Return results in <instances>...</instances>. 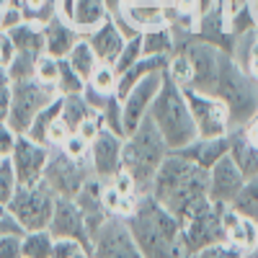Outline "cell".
Listing matches in <instances>:
<instances>
[{
  "label": "cell",
  "instance_id": "cell-1",
  "mask_svg": "<svg viewBox=\"0 0 258 258\" xmlns=\"http://www.w3.org/2000/svg\"><path fill=\"white\" fill-rule=\"evenodd\" d=\"M126 225L142 258H191L183 243L181 220L168 212L153 194H142Z\"/></svg>",
  "mask_w": 258,
  "mask_h": 258
},
{
  "label": "cell",
  "instance_id": "cell-2",
  "mask_svg": "<svg viewBox=\"0 0 258 258\" xmlns=\"http://www.w3.org/2000/svg\"><path fill=\"white\" fill-rule=\"evenodd\" d=\"M207 170L199 168L194 160H188L181 153H170L165 163L160 165L158 176L150 186V194L181 220L183 214L197 207L199 202L209 199L207 188Z\"/></svg>",
  "mask_w": 258,
  "mask_h": 258
},
{
  "label": "cell",
  "instance_id": "cell-3",
  "mask_svg": "<svg viewBox=\"0 0 258 258\" xmlns=\"http://www.w3.org/2000/svg\"><path fill=\"white\" fill-rule=\"evenodd\" d=\"M170 155V147L165 145L158 126L150 121V116L124 137V150H121V170H126L132 181L137 183L140 194H150L155 176L165 158Z\"/></svg>",
  "mask_w": 258,
  "mask_h": 258
},
{
  "label": "cell",
  "instance_id": "cell-4",
  "mask_svg": "<svg viewBox=\"0 0 258 258\" xmlns=\"http://www.w3.org/2000/svg\"><path fill=\"white\" fill-rule=\"evenodd\" d=\"M147 116H150V121L158 126V132L163 135L165 145L170 147V153L183 150L186 145H191L194 140L199 137L183 88H178V85L170 80L168 75L163 78V88L155 96Z\"/></svg>",
  "mask_w": 258,
  "mask_h": 258
},
{
  "label": "cell",
  "instance_id": "cell-5",
  "mask_svg": "<svg viewBox=\"0 0 258 258\" xmlns=\"http://www.w3.org/2000/svg\"><path fill=\"white\" fill-rule=\"evenodd\" d=\"M209 93L227 103L230 116H232V129L243 126L248 119L258 114V80L250 78L230 54L222 57V64Z\"/></svg>",
  "mask_w": 258,
  "mask_h": 258
},
{
  "label": "cell",
  "instance_id": "cell-6",
  "mask_svg": "<svg viewBox=\"0 0 258 258\" xmlns=\"http://www.w3.org/2000/svg\"><path fill=\"white\" fill-rule=\"evenodd\" d=\"M54 98H59L54 85L39 83L36 78L11 83V114H8L6 124L16 135H26L31 121L44 111Z\"/></svg>",
  "mask_w": 258,
  "mask_h": 258
},
{
  "label": "cell",
  "instance_id": "cell-7",
  "mask_svg": "<svg viewBox=\"0 0 258 258\" xmlns=\"http://www.w3.org/2000/svg\"><path fill=\"white\" fill-rule=\"evenodd\" d=\"M57 207V194L41 181L34 186H18L6 209L18 220V225L26 232L34 230H49L52 214Z\"/></svg>",
  "mask_w": 258,
  "mask_h": 258
},
{
  "label": "cell",
  "instance_id": "cell-8",
  "mask_svg": "<svg viewBox=\"0 0 258 258\" xmlns=\"http://www.w3.org/2000/svg\"><path fill=\"white\" fill-rule=\"evenodd\" d=\"M225 204H217L212 199L199 202L197 207H191L183 217H181V230H183V243L188 255L197 250L212 245V243H222L225 240V227H222V214Z\"/></svg>",
  "mask_w": 258,
  "mask_h": 258
},
{
  "label": "cell",
  "instance_id": "cell-9",
  "mask_svg": "<svg viewBox=\"0 0 258 258\" xmlns=\"http://www.w3.org/2000/svg\"><path fill=\"white\" fill-rule=\"evenodd\" d=\"M93 176L91 160H75L70 155H64L59 147H49V160L44 168V181L57 199H75L83 183Z\"/></svg>",
  "mask_w": 258,
  "mask_h": 258
},
{
  "label": "cell",
  "instance_id": "cell-10",
  "mask_svg": "<svg viewBox=\"0 0 258 258\" xmlns=\"http://www.w3.org/2000/svg\"><path fill=\"white\" fill-rule=\"evenodd\" d=\"M186 101L194 116V124H197V135L204 140H217V137H230L232 132V116L227 103L212 93L204 91H194L186 88Z\"/></svg>",
  "mask_w": 258,
  "mask_h": 258
},
{
  "label": "cell",
  "instance_id": "cell-11",
  "mask_svg": "<svg viewBox=\"0 0 258 258\" xmlns=\"http://www.w3.org/2000/svg\"><path fill=\"white\" fill-rule=\"evenodd\" d=\"M91 255L93 258H142L126 220L109 217L91 238Z\"/></svg>",
  "mask_w": 258,
  "mask_h": 258
},
{
  "label": "cell",
  "instance_id": "cell-12",
  "mask_svg": "<svg viewBox=\"0 0 258 258\" xmlns=\"http://www.w3.org/2000/svg\"><path fill=\"white\" fill-rule=\"evenodd\" d=\"M163 78H165V70L147 75L145 80H140L135 85V88H129L126 96L121 98V116H124V132L126 135L135 132V129L147 119L150 106H153L155 96L163 88Z\"/></svg>",
  "mask_w": 258,
  "mask_h": 258
},
{
  "label": "cell",
  "instance_id": "cell-13",
  "mask_svg": "<svg viewBox=\"0 0 258 258\" xmlns=\"http://www.w3.org/2000/svg\"><path fill=\"white\" fill-rule=\"evenodd\" d=\"M11 160H13L16 176H18V186L41 183L47 160H49V147L41 145V142H34L29 135H18L16 145H13V153H11Z\"/></svg>",
  "mask_w": 258,
  "mask_h": 258
},
{
  "label": "cell",
  "instance_id": "cell-14",
  "mask_svg": "<svg viewBox=\"0 0 258 258\" xmlns=\"http://www.w3.org/2000/svg\"><path fill=\"white\" fill-rule=\"evenodd\" d=\"M54 16L64 18L80 36L93 34L111 18L106 0H54Z\"/></svg>",
  "mask_w": 258,
  "mask_h": 258
},
{
  "label": "cell",
  "instance_id": "cell-15",
  "mask_svg": "<svg viewBox=\"0 0 258 258\" xmlns=\"http://www.w3.org/2000/svg\"><path fill=\"white\" fill-rule=\"evenodd\" d=\"M245 176L243 170L238 168V163H235L230 158V153L225 158H220L217 163H214L209 170H207V188H209V199L217 202V204H225L230 207L235 202V197L240 194V188L245 186Z\"/></svg>",
  "mask_w": 258,
  "mask_h": 258
},
{
  "label": "cell",
  "instance_id": "cell-16",
  "mask_svg": "<svg viewBox=\"0 0 258 258\" xmlns=\"http://www.w3.org/2000/svg\"><path fill=\"white\" fill-rule=\"evenodd\" d=\"M121 150H124V137L111 132V129H103V132L91 142V168L93 176L109 183L119 170H121Z\"/></svg>",
  "mask_w": 258,
  "mask_h": 258
},
{
  "label": "cell",
  "instance_id": "cell-17",
  "mask_svg": "<svg viewBox=\"0 0 258 258\" xmlns=\"http://www.w3.org/2000/svg\"><path fill=\"white\" fill-rule=\"evenodd\" d=\"M49 232L54 240H78L91 248L88 225H85V217H83L80 207L75 204V199H57L52 222H49Z\"/></svg>",
  "mask_w": 258,
  "mask_h": 258
},
{
  "label": "cell",
  "instance_id": "cell-18",
  "mask_svg": "<svg viewBox=\"0 0 258 258\" xmlns=\"http://www.w3.org/2000/svg\"><path fill=\"white\" fill-rule=\"evenodd\" d=\"M85 101H88L93 109L101 114L106 109L114 96H119V73L114 70V64L101 62L98 68L93 70V75L85 80V91H83Z\"/></svg>",
  "mask_w": 258,
  "mask_h": 258
},
{
  "label": "cell",
  "instance_id": "cell-19",
  "mask_svg": "<svg viewBox=\"0 0 258 258\" xmlns=\"http://www.w3.org/2000/svg\"><path fill=\"white\" fill-rule=\"evenodd\" d=\"M80 39L83 36L64 18L52 16L49 21H44V54H49L54 59H64Z\"/></svg>",
  "mask_w": 258,
  "mask_h": 258
},
{
  "label": "cell",
  "instance_id": "cell-20",
  "mask_svg": "<svg viewBox=\"0 0 258 258\" xmlns=\"http://www.w3.org/2000/svg\"><path fill=\"white\" fill-rule=\"evenodd\" d=\"M222 227H225V240L235 248H240L243 253L253 250L258 243V222L245 217V214L235 212L232 207L225 209L222 214Z\"/></svg>",
  "mask_w": 258,
  "mask_h": 258
},
{
  "label": "cell",
  "instance_id": "cell-21",
  "mask_svg": "<svg viewBox=\"0 0 258 258\" xmlns=\"http://www.w3.org/2000/svg\"><path fill=\"white\" fill-rule=\"evenodd\" d=\"M85 39H88V44L93 47L98 62H106V64H114L116 62V57L124 49V41H126V36L121 34V29L114 24L111 18L106 21V24H101L93 34H88Z\"/></svg>",
  "mask_w": 258,
  "mask_h": 258
},
{
  "label": "cell",
  "instance_id": "cell-22",
  "mask_svg": "<svg viewBox=\"0 0 258 258\" xmlns=\"http://www.w3.org/2000/svg\"><path fill=\"white\" fill-rule=\"evenodd\" d=\"M176 153L186 155L188 160H194L199 168L209 170L220 158H225L230 153V137H217V140H204L197 137L191 145H186L183 150H176Z\"/></svg>",
  "mask_w": 258,
  "mask_h": 258
},
{
  "label": "cell",
  "instance_id": "cell-23",
  "mask_svg": "<svg viewBox=\"0 0 258 258\" xmlns=\"http://www.w3.org/2000/svg\"><path fill=\"white\" fill-rule=\"evenodd\" d=\"M8 39L16 52H26V54H44V24L39 21H24L16 29L8 31Z\"/></svg>",
  "mask_w": 258,
  "mask_h": 258
},
{
  "label": "cell",
  "instance_id": "cell-24",
  "mask_svg": "<svg viewBox=\"0 0 258 258\" xmlns=\"http://www.w3.org/2000/svg\"><path fill=\"white\" fill-rule=\"evenodd\" d=\"M230 158L238 163V168L243 170L245 178H255L258 176V147L250 145L240 129L230 132Z\"/></svg>",
  "mask_w": 258,
  "mask_h": 258
},
{
  "label": "cell",
  "instance_id": "cell-25",
  "mask_svg": "<svg viewBox=\"0 0 258 258\" xmlns=\"http://www.w3.org/2000/svg\"><path fill=\"white\" fill-rule=\"evenodd\" d=\"M230 57L238 62L250 78L258 80V29L235 39V47H232Z\"/></svg>",
  "mask_w": 258,
  "mask_h": 258
},
{
  "label": "cell",
  "instance_id": "cell-26",
  "mask_svg": "<svg viewBox=\"0 0 258 258\" xmlns=\"http://www.w3.org/2000/svg\"><path fill=\"white\" fill-rule=\"evenodd\" d=\"M173 52H176V36L170 26L142 34V57H170Z\"/></svg>",
  "mask_w": 258,
  "mask_h": 258
},
{
  "label": "cell",
  "instance_id": "cell-27",
  "mask_svg": "<svg viewBox=\"0 0 258 258\" xmlns=\"http://www.w3.org/2000/svg\"><path fill=\"white\" fill-rule=\"evenodd\" d=\"M93 114H98L93 106L85 101V96L83 93H75V96H62V111H59V116H62V121L68 124L73 132H78V126L85 121V119H91Z\"/></svg>",
  "mask_w": 258,
  "mask_h": 258
},
{
  "label": "cell",
  "instance_id": "cell-28",
  "mask_svg": "<svg viewBox=\"0 0 258 258\" xmlns=\"http://www.w3.org/2000/svg\"><path fill=\"white\" fill-rule=\"evenodd\" d=\"M64 59L70 62V68H73L83 80H88V78L93 75V70L101 64V62H98V57H96V52H93V47L88 44V39H85V36H83V39L78 41V44L73 47V52H70L68 57H64Z\"/></svg>",
  "mask_w": 258,
  "mask_h": 258
},
{
  "label": "cell",
  "instance_id": "cell-29",
  "mask_svg": "<svg viewBox=\"0 0 258 258\" xmlns=\"http://www.w3.org/2000/svg\"><path fill=\"white\" fill-rule=\"evenodd\" d=\"M59 111H62V96L59 98H54L44 111H41L34 121H31V126H29V137L34 140V142H41V145H47V132H49V126L57 121V116H59Z\"/></svg>",
  "mask_w": 258,
  "mask_h": 258
},
{
  "label": "cell",
  "instance_id": "cell-30",
  "mask_svg": "<svg viewBox=\"0 0 258 258\" xmlns=\"http://www.w3.org/2000/svg\"><path fill=\"white\" fill-rule=\"evenodd\" d=\"M54 238L49 230H34L24 235V258H52Z\"/></svg>",
  "mask_w": 258,
  "mask_h": 258
},
{
  "label": "cell",
  "instance_id": "cell-31",
  "mask_svg": "<svg viewBox=\"0 0 258 258\" xmlns=\"http://www.w3.org/2000/svg\"><path fill=\"white\" fill-rule=\"evenodd\" d=\"M165 75L173 80L178 88H191L194 85V68H191V62L183 52H173L168 59V68H165Z\"/></svg>",
  "mask_w": 258,
  "mask_h": 258
},
{
  "label": "cell",
  "instance_id": "cell-32",
  "mask_svg": "<svg viewBox=\"0 0 258 258\" xmlns=\"http://www.w3.org/2000/svg\"><path fill=\"white\" fill-rule=\"evenodd\" d=\"M230 207L235 212H240V214H245V217L258 222V176L245 181V186L240 188V194L235 197V202Z\"/></svg>",
  "mask_w": 258,
  "mask_h": 258
},
{
  "label": "cell",
  "instance_id": "cell-33",
  "mask_svg": "<svg viewBox=\"0 0 258 258\" xmlns=\"http://www.w3.org/2000/svg\"><path fill=\"white\" fill-rule=\"evenodd\" d=\"M41 57V54H39ZM36 54H26V52H16L13 59L8 62V78L11 83H18V80H31L34 78V70H36V62H39Z\"/></svg>",
  "mask_w": 258,
  "mask_h": 258
},
{
  "label": "cell",
  "instance_id": "cell-34",
  "mask_svg": "<svg viewBox=\"0 0 258 258\" xmlns=\"http://www.w3.org/2000/svg\"><path fill=\"white\" fill-rule=\"evenodd\" d=\"M85 91V80L70 68L68 59H59V78H57V93L59 96H75Z\"/></svg>",
  "mask_w": 258,
  "mask_h": 258
},
{
  "label": "cell",
  "instance_id": "cell-35",
  "mask_svg": "<svg viewBox=\"0 0 258 258\" xmlns=\"http://www.w3.org/2000/svg\"><path fill=\"white\" fill-rule=\"evenodd\" d=\"M18 188V176H16V168H13V160L11 155L0 160V204H8L11 197Z\"/></svg>",
  "mask_w": 258,
  "mask_h": 258
},
{
  "label": "cell",
  "instance_id": "cell-36",
  "mask_svg": "<svg viewBox=\"0 0 258 258\" xmlns=\"http://www.w3.org/2000/svg\"><path fill=\"white\" fill-rule=\"evenodd\" d=\"M21 11H24L26 21H39L44 24L54 16V0H18Z\"/></svg>",
  "mask_w": 258,
  "mask_h": 258
},
{
  "label": "cell",
  "instance_id": "cell-37",
  "mask_svg": "<svg viewBox=\"0 0 258 258\" xmlns=\"http://www.w3.org/2000/svg\"><path fill=\"white\" fill-rule=\"evenodd\" d=\"M137 59H142V36H129V39L124 41L121 54H119L116 62H114V70H116V73H124V70L132 68Z\"/></svg>",
  "mask_w": 258,
  "mask_h": 258
},
{
  "label": "cell",
  "instance_id": "cell-38",
  "mask_svg": "<svg viewBox=\"0 0 258 258\" xmlns=\"http://www.w3.org/2000/svg\"><path fill=\"white\" fill-rule=\"evenodd\" d=\"M34 78L39 83H47V85H54L57 88V78H59V59L49 57V54H41L39 62H36V70H34Z\"/></svg>",
  "mask_w": 258,
  "mask_h": 258
},
{
  "label": "cell",
  "instance_id": "cell-39",
  "mask_svg": "<svg viewBox=\"0 0 258 258\" xmlns=\"http://www.w3.org/2000/svg\"><path fill=\"white\" fill-rule=\"evenodd\" d=\"M52 258H93L91 248L78 240H54Z\"/></svg>",
  "mask_w": 258,
  "mask_h": 258
},
{
  "label": "cell",
  "instance_id": "cell-40",
  "mask_svg": "<svg viewBox=\"0 0 258 258\" xmlns=\"http://www.w3.org/2000/svg\"><path fill=\"white\" fill-rule=\"evenodd\" d=\"M243 255H245V253H243L240 248H235V245H230L227 240H222V243H212V245L197 250L191 258H243Z\"/></svg>",
  "mask_w": 258,
  "mask_h": 258
},
{
  "label": "cell",
  "instance_id": "cell-41",
  "mask_svg": "<svg viewBox=\"0 0 258 258\" xmlns=\"http://www.w3.org/2000/svg\"><path fill=\"white\" fill-rule=\"evenodd\" d=\"M0 258H24V235H0Z\"/></svg>",
  "mask_w": 258,
  "mask_h": 258
},
{
  "label": "cell",
  "instance_id": "cell-42",
  "mask_svg": "<svg viewBox=\"0 0 258 258\" xmlns=\"http://www.w3.org/2000/svg\"><path fill=\"white\" fill-rule=\"evenodd\" d=\"M62 153L64 155H70V158H75V160H88V153H91V145L85 142L78 132H73L70 137H68V142H64L62 147Z\"/></svg>",
  "mask_w": 258,
  "mask_h": 258
},
{
  "label": "cell",
  "instance_id": "cell-43",
  "mask_svg": "<svg viewBox=\"0 0 258 258\" xmlns=\"http://www.w3.org/2000/svg\"><path fill=\"white\" fill-rule=\"evenodd\" d=\"M103 129H106V124H103V116H101V114H93L91 119H85V121L78 126V135H80L85 142L91 145V142H93V140H96V137L103 132Z\"/></svg>",
  "mask_w": 258,
  "mask_h": 258
},
{
  "label": "cell",
  "instance_id": "cell-44",
  "mask_svg": "<svg viewBox=\"0 0 258 258\" xmlns=\"http://www.w3.org/2000/svg\"><path fill=\"white\" fill-rule=\"evenodd\" d=\"M11 114V83H0V124L8 121Z\"/></svg>",
  "mask_w": 258,
  "mask_h": 258
},
{
  "label": "cell",
  "instance_id": "cell-45",
  "mask_svg": "<svg viewBox=\"0 0 258 258\" xmlns=\"http://www.w3.org/2000/svg\"><path fill=\"white\" fill-rule=\"evenodd\" d=\"M240 129V132H243V137L250 142V145H255L258 147V114L253 116V119H248L243 126H238Z\"/></svg>",
  "mask_w": 258,
  "mask_h": 258
},
{
  "label": "cell",
  "instance_id": "cell-46",
  "mask_svg": "<svg viewBox=\"0 0 258 258\" xmlns=\"http://www.w3.org/2000/svg\"><path fill=\"white\" fill-rule=\"evenodd\" d=\"M220 8H222V13L230 21L235 13H240L243 8H248V0H220Z\"/></svg>",
  "mask_w": 258,
  "mask_h": 258
},
{
  "label": "cell",
  "instance_id": "cell-47",
  "mask_svg": "<svg viewBox=\"0 0 258 258\" xmlns=\"http://www.w3.org/2000/svg\"><path fill=\"white\" fill-rule=\"evenodd\" d=\"M248 11H250V16L255 21V29H258V0H248Z\"/></svg>",
  "mask_w": 258,
  "mask_h": 258
},
{
  "label": "cell",
  "instance_id": "cell-48",
  "mask_svg": "<svg viewBox=\"0 0 258 258\" xmlns=\"http://www.w3.org/2000/svg\"><path fill=\"white\" fill-rule=\"evenodd\" d=\"M243 258H258V243H255V248H253V250H248Z\"/></svg>",
  "mask_w": 258,
  "mask_h": 258
},
{
  "label": "cell",
  "instance_id": "cell-49",
  "mask_svg": "<svg viewBox=\"0 0 258 258\" xmlns=\"http://www.w3.org/2000/svg\"><path fill=\"white\" fill-rule=\"evenodd\" d=\"M6 3H11V0H0V8H3V6H6Z\"/></svg>",
  "mask_w": 258,
  "mask_h": 258
}]
</instances>
